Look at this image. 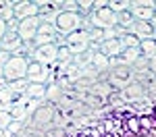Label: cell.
<instances>
[{
    "label": "cell",
    "instance_id": "cell-23",
    "mask_svg": "<svg viewBox=\"0 0 156 137\" xmlns=\"http://www.w3.org/2000/svg\"><path fill=\"white\" fill-rule=\"evenodd\" d=\"M58 62H62V64L73 62V52L67 48V46H60L58 48Z\"/></svg>",
    "mask_w": 156,
    "mask_h": 137
},
{
    "label": "cell",
    "instance_id": "cell-15",
    "mask_svg": "<svg viewBox=\"0 0 156 137\" xmlns=\"http://www.w3.org/2000/svg\"><path fill=\"white\" fill-rule=\"evenodd\" d=\"M15 102H17V96L9 89V85L4 87V89H0V110L11 112V108L15 106Z\"/></svg>",
    "mask_w": 156,
    "mask_h": 137
},
{
    "label": "cell",
    "instance_id": "cell-7",
    "mask_svg": "<svg viewBox=\"0 0 156 137\" xmlns=\"http://www.w3.org/2000/svg\"><path fill=\"white\" fill-rule=\"evenodd\" d=\"M54 116H56V106L50 104V102H42L40 108L31 114V123L42 131L44 127H48V125L54 123Z\"/></svg>",
    "mask_w": 156,
    "mask_h": 137
},
{
    "label": "cell",
    "instance_id": "cell-19",
    "mask_svg": "<svg viewBox=\"0 0 156 137\" xmlns=\"http://www.w3.org/2000/svg\"><path fill=\"white\" fill-rule=\"evenodd\" d=\"M140 52H142V56H146L148 60L156 56V39L154 37H150V39H142L140 42Z\"/></svg>",
    "mask_w": 156,
    "mask_h": 137
},
{
    "label": "cell",
    "instance_id": "cell-4",
    "mask_svg": "<svg viewBox=\"0 0 156 137\" xmlns=\"http://www.w3.org/2000/svg\"><path fill=\"white\" fill-rule=\"evenodd\" d=\"M135 81V73H133L129 67H117V69H110L108 71V83L112 85V89L123 91L125 87H129Z\"/></svg>",
    "mask_w": 156,
    "mask_h": 137
},
{
    "label": "cell",
    "instance_id": "cell-24",
    "mask_svg": "<svg viewBox=\"0 0 156 137\" xmlns=\"http://www.w3.org/2000/svg\"><path fill=\"white\" fill-rule=\"evenodd\" d=\"M121 42H123L125 50H127V48H140V39H137L135 36H131V33L123 36V37H121Z\"/></svg>",
    "mask_w": 156,
    "mask_h": 137
},
{
    "label": "cell",
    "instance_id": "cell-13",
    "mask_svg": "<svg viewBox=\"0 0 156 137\" xmlns=\"http://www.w3.org/2000/svg\"><path fill=\"white\" fill-rule=\"evenodd\" d=\"M100 52L106 56V58H119L121 54L125 52V46L121 39H106L100 44Z\"/></svg>",
    "mask_w": 156,
    "mask_h": 137
},
{
    "label": "cell",
    "instance_id": "cell-5",
    "mask_svg": "<svg viewBox=\"0 0 156 137\" xmlns=\"http://www.w3.org/2000/svg\"><path fill=\"white\" fill-rule=\"evenodd\" d=\"M65 46L73 52V56H81V54H85V52L90 50V46H92L90 33H87L85 29H79V31H75V33L65 37Z\"/></svg>",
    "mask_w": 156,
    "mask_h": 137
},
{
    "label": "cell",
    "instance_id": "cell-29",
    "mask_svg": "<svg viewBox=\"0 0 156 137\" xmlns=\"http://www.w3.org/2000/svg\"><path fill=\"white\" fill-rule=\"evenodd\" d=\"M150 71L156 75V56H152V58H150Z\"/></svg>",
    "mask_w": 156,
    "mask_h": 137
},
{
    "label": "cell",
    "instance_id": "cell-21",
    "mask_svg": "<svg viewBox=\"0 0 156 137\" xmlns=\"http://www.w3.org/2000/svg\"><path fill=\"white\" fill-rule=\"evenodd\" d=\"M27 87H29V81H27V79H19V81H12V83H9V89H11L17 98H19V96H25Z\"/></svg>",
    "mask_w": 156,
    "mask_h": 137
},
{
    "label": "cell",
    "instance_id": "cell-31",
    "mask_svg": "<svg viewBox=\"0 0 156 137\" xmlns=\"http://www.w3.org/2000/svg\"><path fill=\"white\" fill-rule=\"evenodd\" d=\"M0 77H4V75H2V67H0Z\"/></svg>",
    "mask_w": 156,
    "mask_h": 137
},
{
    "label": "cell",
    "instance_id": "cell-1",
    "mask_svg": "<svg viewBox=\"0 0 156 137\" xmlns=\"http://www.w3.org/2000/svg\"><path fill=\"white\" fill-rule=\"evenodd\" d=\"M29 56H19V54H15L9 58V62L2 67V75H4V79L12 83V81H19V79H25L27 77V69H29Z\"/></svg>",
    "mask_w": 156,
    "mask_h": 137
},
{
    "label": "cell",
    "instance_id": "cell-10",
    "mask_svg": "<svg viewBox=\"0 0 156 137\" xmlns=\"http://www.w3.org/2000/svg\"><path fill=\"white\" fill-rule=\"evenodd\" d=\"M121 96L125 100V104H140V102H144L148 98V91H146V87L140 81H133L129 87H125L121 91Z\"/></svg>",
    "mask_w": 156,
    "mask_h": 137
},
{
    "label": "cell",
    "instance_id": "cell-22",
    "mask_svg": "<svg viewBox=\"0 0 156 137\" xmlns=\"http://www.w3.org/2000/svg\"><path fill=\"white\" fill-rule=\"evenodd\" d=\"M79 2V15L81 17H90L92 12H94V0H77Z\"/></svg>",
    "mask_w": 156,
    "mask_h": 137
},
{
    "label": "cell",
    "instance_id": "cell-17",
    "mask_svg": "<svg viewBox=\"0 0 156 137\" xmlns=\"http://www.w3.org/2000/svg\"><path fill=\"white\" fill-rule=\"evenodd\" d=\"M11 116H12V121H19V123H27L31 118L29 110L25 108L23 104H19V102H15V106L11 108Z\"/></svg>",
    "mask_w": 156,
    "mask_h": 137
},
{
    "label": "cell",
    "instance_id": "cell-16",
    "mask_svg": "<svg viewBox=\"0 0 156 137\" xmlns=\"http://www.w3.org/2000/svg\"><path fill=\"white\" fill-rule=\"evenodd\" d=\"M25 96L31 100H37V102H46V85H40V83H29Z\"/></svg>",
    "mask_w": 156,
    "mask_h": 137
},
{
    "label": "cell",
    "instance_id": "cell-8",
    "mask_svg": "<svg viewBox=\"0 0 156 137\" xmlns=\"http://www.w3.org/2000/svg\"><path fill=\"white\" fill-rule=\"evenodd\" d=\"M87 21L96 29H112V27H117V12H112L110 9L94 11L87 17Z\"/></svg>",
    "mask_w": 156,
    "mask_h": 137
},
{
    "label": "cell",
    "instance_id": "cell-30",
    "mask_svg": "<svg viewBox=\"0 0 156 137\" xmlns=\"http://www.w3.org/2000/svg\"><path fill=\"white\" fill-rule=\"evenodd\" d=\"M150 25H152V29L156 31V12H154V17H152V21H150Z\"/></svg>",
    "mask_w": 156,
    "mask_h": 137
},
{
    "label": "cell",
    "instance_id": "cell-2",
    "mask_svg": "<svg viewBox=\"0 0 156 137\" xmlns=\"http://www.w3.org/2000/svg\"><path fill=\"white\" fill-rule=\"evenodd\" d=\"M54 27L62 37H67L75 31H79V29H83V17L79 12H60Z\"/></svg>",
    "mask_w": 156,
    "mask_h": 137
},
{
    "label": "cell",
    "instance_id": "cell-6",
    "mask_svg": "<svg viewBox=\"0 0 156 137\" xmlns=\"http://www.w3.org/2000/svg\"><path fill=\"white\" fill-rule=\"evenodd\" d=\"M131 17L133 21H146L150 23L156 12V0H133L131 4Z\"/></svg>",
    "mask_w": 156,
    "mask_h": 137
},
{
    "label": "cell",
    "instance_id": "cell-26",
    "mask_svg": "<svg viewBox=\"0 0 156 137\" xmlns=\"http://www.w3.org/2000/svg\"><path fill=\"white\" fill-rule=\"evenodd\" d=\"M108 9V0H94V11H102Z\"/></svg>",
    "mask_w": 156,
    "mask_h": 137
},
{
    "label": "cell",
    "instance_id": "cell-18",
    "mask_svg": "<svg viewBox=\"0 0 156 137\" xmlns=\"http://www.w3.org/2000/svg\"><path fill=\"white\" fill-rule=\"evenodd\" d=\"M62 89H60L56 83H50V85H46V102H50V104H58L60 102V98H62Z\"/></svg>",
    "mask_w": 156,
    "mask_h": 137
},
{
    "label": "cell",
    "instance_id": "cell-3",
    "mask_svg": "<svg viewBox=\"0 0 156 137\" xmlns=\"http://www.w3.org/2000/svg\"><path fill=\"white\" fill-rule=\"evenodd\" d=\"M29 60L40 62V64H44V67H54V64L58 62V46H56V44L40 46V48L34 46L31 54H29Z\"/></svg>",
    "mask_w": 156,
    "mask_h": 137
},
{
    "label": "cell",
    "instance_id": "cell-9",
    "mask_svg": "<svg viewBox=\"0 0 156 137\" xmlns=\"http://www.w3.org/2000/svg\"><path fill=\"white\" fill-rule=\"evenodd\" d=\"M40 17H31V19H25L19 21V29H17V36L21 37L23 44H34V39L37 36V29H40Z\"/></svg>",
    "mask_w": 156,
    "mask_h": 137
},
{
    "label": "cell",
    "instance_id": "cell-28",
    "mask_svg": "<svg viewBox=\"0 0 156 137\" xmlns=\"http://www.w3.org/2000/svg\"><path fill=\"white\" fill-rule=\"evenodd\" d=\"M9 58H11V54H9V52H4V50H2V52H0V67H4V64H6V62H9Z\"/></svg>",
    "mask_w": 156,
    "mask_h": 137
},
{
    "label": "cell",
    "instance_id": "cell-27",
    "mask_svg": "<svg viewBox=\"0 0 156 137\" xmlns=\"http://www.w3.org/2000/svg\"><path fill=\"white\" fill-rule=\"evenodd\" d=\"M6 31H9V29H6V21L0 19V44H2V39H4V36H6Z\"/></svg>",
    "mask_w": 156,
    "mask_h": 137
},
{
    "label": "cell",
    "instance_id": "cell-20",
    "mask_svg": "<svg viewBox=\"0 0 156 137\" xmlns=\"http://www.w3.org/2000/svg\"><path fill=\"white\" fill-rule=\"evenodd\" d=\"M131 4L133 0H108V9L112 12H125V11H131Z\"/></svg>",
    "mask_w": 156,
    "mask_h": 137
},
{
    "label": "cell",
    "instance_id": "cell-25",
    "mask_svg": "<svg viewBox=\"0 0 156 137\" xmlns=\"http://www.w3.org/2000/svg\"><path fill=\"white\" fill-rule=\"evenodd\" d=\"M12 123V116H11V112H4V110H0V131H6L9 127H11Z\"/></svg>",
    "mask_w": 156,
    "mask_h": 137
},
{
    "label": "cell",
    "instance_id": "cell-14",
    "mask_svg": "<svg viewBox=\"0 0 156 137\" xmlns=\"http://www.w3.org/2000/svg\"><path fill=\"white\" fill-rule=\"evenodd\" d=\"M137 58H142V52H140V48H127V50H125V52L119 56V67H129V69H131Z\"/></svg>",
    "mask_w": 156,
    "mask_h": 137
},
{
    "label": "cell",
    "instance_id": "cell-11",
    "mask_svg": "<svg viewBox=\"0 0 156 137\" xmlns=\"http://www.w3.org/2000/svg\"><path fill=\"white\" fill-rule=\"evenodd\" d=\"M37 15H40V9H37L36 2H31V0H19L15 4V19L17 21H25V19L37 17Z\"/></svg>",
    "mask_w": 156,
    "mask_h": 137
},
{
    "label": "cell",
    "instance_id": "cell-12",
    "mask_svg": "<svg viewBox=\"0 0 156 137\" xmlns=\"http://www.w3.org/2000/svg\"><path fill=\"white\" fill-rule=\"evenodd\" d=\"M127 33L135 36L140 42H142V39H150V37H154V29H152V25L146 23V21H133V23L127 27Z\"/></svg>",
    "mask_w": 156,
    "mask_h": 137
}]
</instances>
